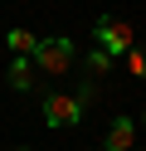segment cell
I'll return each mask as SVG.
<instances>
[{"label":"cell","mask_w":146,"mask_h":151,"mask_svg":"<svg viewBox=\"0 0 146 151\" xmlns=\"http://www.w3.org/2000/svg\"><path fill=\"white\" fill-rule=\"evenodd\" d=\"M93 34H97V49H107V54H127V49H136V29H132L127 20H112V15H97Z\"/></svg>","instance_id":"3957f363"},{"label":"cell","mask_w":146,"mask_h":151,"mask_svg":"<svg viewBox=\"0 0 146 151\" xmlns=\"http://www.w3.org/2000/svg\"><path fill=\"white\" fill-rule=\"evenodd\" d=\"M93 88L97 83L93 78H83V88L78 93H44V127H78L83 122V112H88V102H93Z\"/></svg>","instance_id":"6da1fadb"},{"label":"cell","mask_w":146,"mask_h":151,"mask_svg":"<svg viewBox=\"0 0 146 151\" xmlns=\"http://www.w3.org/2000/svg\"><path fill=\"white\" fill-rule=\"evenodd\" d=\"M19 151H29V146H19Z\"/></svg>","instance_id":"30bf717a"},{"label":"cell","mask_w":146,"mask_h":151,"mask_svg":"<svg viewBox=\"0 0 146 151\" xmlns=\"http://www.w3.org/2000/svg\"><path fill=\"white\" fill-rule=\"evenodd\" d=\"M97 151H102V146H97Z\"/></svg>","instance_id":"8fae6325"},{"label":"cell","mask_w":146,"mask_h":151,"mask_svg":"<svg viewBox=\"0 0 146 151\" xmlns=\"http://www.w3.org/2000/svg\"><path fill=\"white\" fill-rule=\"evenodd\" d=\"M132 151H136V146H132Z\"/></svg>","instance_id":"7c38bea8"},{"label":"cell","mask_w":146,"mask_h":151,"mask_svg":"<svg viewBox=\"0 0 146 151\" xmlns=\"http://www.w3.org/2000/svg\"><path fill=\"white\" fill-rule=\"evenodd\" d=\"M122 59H127V68H132L136 78H146V49H141V44H136V49H127Z\"/></svg>","instance_id":"ba28073f"},{"label":"cell","mask_w":146,"mask_h":151,"mask_svg":"<svg viewBox=\"0 0 146 151\" xmlns=\"http://www.w3.org/2000/svg\"><path fill=\"white\" fill-rule=\"evenodd\" d=\"M132 146H136V117H112V127L102 137V151H132Z\"/></svg>","instance_id":"5b68a950"},{"label":"cell","mask_w":146,"mask_h":151,"mask_svg":"<svg viewBox=\"0 0 146 151\" xmlns=\"http://www.w3.org/2000/svg\"><path fill=\"white\" fill-rule=\"evenodd\" d=\"M5 83H10L15 93H34V88H39V63L24 59V54H15V63H10V73H5Z\"/></svg>","instance_id":"277c9868"},{"label":"cell","mask_w":146,"mask_h":151,"mask_svg":"<svg viewBox=\"0 0 146 151\" xmlns=\"http://www.w3.org/2000/svg\"><path fill=\"white\" fill-rule=\"evenodd\" d=\"M141 132H146V112H141Z\"/></svg>","instance_id":"9c48e42d"},{"label":"cell","mask_w":146,"mask_h":151,"mask_svg":"<svg viewBox=\"0 0 146 151\" xmlns=\"http://www.w3.org/2000/svg\"><path fill=\"white\" fill-rule=\"evenodd\" d=\"M5 44L15 54H24V59H34V49H39V34H29V29H10L5 34Z\"/></svg>","instance_id":"8992f818"},{"label":"cell","mask_w":146,"mask_h":151,"mask_svg":"<svg viewBox=\"0 0 146 151\" xmlns=\"http://www.w3.org/2000/svg\"><path fill=\"white\" fill-rule=\"evenodd\" d=\"M112 59H117V54H107V49H93V54H88V73H93V78H97V73H107V68H112Z\"/></svg>","instance_id":"52a82bcc"},{"label":"cell","mask_w":146,"mask_h":151,"mask_svg":"<svg viewBox=\"0 0 146 151\" xmlns=\"http://www.w3.org/2000/svg\"><path fill=\"white\" fill-rule=\"evenodd\" d=\"M34 63H39L44 78H63V73L78 63V49H73V39H63V34H49V39H39Z\"/></svg>","instance_id":"7a4b0ae2"}]
</instances>
